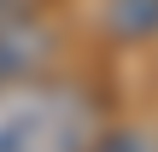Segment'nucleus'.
I'll use <instances>...</instances> for the list:
<instances>
[{
    "label": "nucleus",
    "instance_id": "obj_1",
    "mask_svg": "<svg viewBox=\"0 0 158 152\" xmlns=\"http://www.w3.org/2000/svg\"><path fill=\"white\" fill-rule=\"evenodd\" d=\"M100 141V105L70 82H0V152H88Z\"/></svg>",
    "mask_w": 158,
    "mask_h": 152
},
{
    "label": "nucleus",
    "instance_id": "obj_2",
    "mask_svg": "<svg viewBox=\"0 0 158 152\" xmlns=\"http://www.w3.org/2000/svg\"><path fill=\"white\" fill-rule=\"evenodd\" d=\"M106 23L123 41H147V35H158V0H111Z\"/></svg>",
    "mask_w": 158,
    "mask_h": 152
}]
</instances>
